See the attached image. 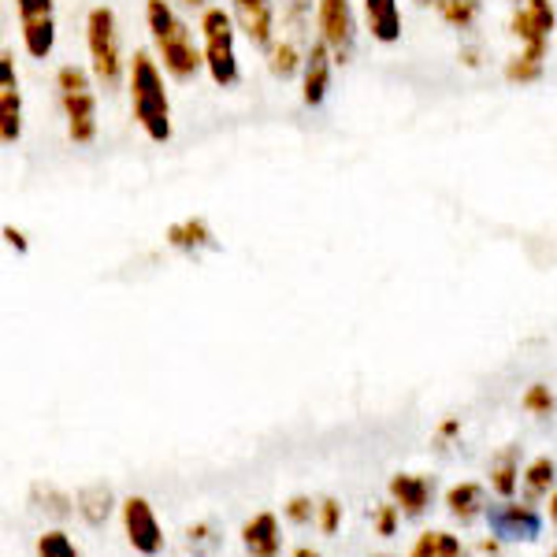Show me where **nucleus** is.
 <instances>
[{
  "label": "nucleus",
  "instance_id": "35",
  "mask_svg": "<svg viewBox=\"0 0 557 557\" xmlns=\"http://www.w3.org/2000/svg\"><path fill=\"white\" fill-rule=\"evenodd\" d=\"M420 4H431V0H420ZM435 4H438V0H435Z\"/></svg>",
  "mask_w": 557,
  "mask_h": 557
},
{
  "label": "nucleus",
  "instance_id": "8",
  "mask_svg": "<svg viewBox=\"0 0 557 557\" xmlns=\"http://www.w3.org/2000/svg\"><path fill=\"white\" fill-rule=\"evenodd\" d=\"M23 20V45L34 60H45L57 45V20H52V0H15Z\"/></svg>",
  "mask_w": 557,
  "mask_h": 557
},
{
  "label": "nucleus",
  "instance_id": "32",
  "mask_svg": "<svg viewBox=\"0 0 557 557\" xmlns=\"http://www.w3.org/2000/svg\"><path fill=\"white\" fill-rule=\"evenodd\" d=\"M294 557H320V554H317V550H309V546H301V550L294 554Z\"/></svg>",
  "mask_w": 557,
  "mask_h": 557
},
{
  "label": "nucleus",
  "instance_id": "7",
  "mask_svg": "<svg viewBox=\"0 0 557 557\" xmlns=\"http://www.w3.org/2000/svg\"><path fill=\"white\" fill-rule=\"evenodd\" d=\"M317 23H320V41L331 49L335 64H346L357 41V20L349 0H317Z\"/></svg>",
  "mask_w": 557,
  "mask_h": 557
},
{
  "label": "nucleus",
  "instance_id": "36",
  "mask_svg": "<svg viewBox=\"0 0 557 557\" xmlns=\"http://www.w3.org/2000/svg\"><path fill=\"white\" fill-rule=\"evenodd\" d=\"M550 557H557V550H554V554H550Z\"/></svg>",
  "mask_w": 557,
  "mask_h": 557
},
{
  "label": "nucleus",
  "instance_id": "26",
  "mask_svg": "<svg viewBox=\"0 0 557 557\" xmlns=\"http://www.w3.org/2000/svg\"><path fill=\"white\" fill-rule=\"evenodd\" d=\"M524 409H528V412H535V417H550V409H554V394H550V386H543V383L528 386V394H524Z\"/></svg>",
  "mask_w": 557,
  "mask_h": 557
},
{
  "label": "nucleus",
  "instance_id": "31",
  "mask_svg": "<svg viewBox=\"0 0 557 557\" xmlns=\"http://www.w3.org/2000/svg\"><path fill=\"white\" fill-rule=\"evenodd\" d=\"M4 238H8V246H15V249H20V253H26V238H23L15 227H4Z\"/></svg>",
  "mask_w": 557,
  "mask_h": 557
},
{
  "label": "nucleus",
  "instance_id": "17",
  "mask_svg": "<svg viewBox=\"0 0 557 557\" xmlns=\"http://www.w3.org/2000/svg\"><path fill=\"white\" fill-rule=\"evenodd\" d=\"M168 246H175V249H186V253H194V249H209L215 246L212 242V227L205 220H178L168 227Z\"/></svg>",
  "mask_w": 557,
  "mask_h": 557
},
{
  "label": "nucleus",
  "instance_id": "23",
  "mask_svg": "<svg viewBox=\"0 0 557 557\" xmlns=\"http://www.w3.org/2000/svg\"><path fill=\"white\" fill-rule=\"evenodd\" d=\"M494 491H498V494H506V498H509V494H513L517 491V450H506V454H502V461L498 465H494Z\"/></svg>",
  "mask_w": 557,
  "mask_h": 557
},
{
  "label": "nucleus",
  "instance_id": "22",
  "mask_svg": "<svg viewBox=\"0 0 557 557\" xmlns=\"http://www.w3.org/2000/svg\"><path fill=\"white\" fill-rule=\"evenodd\" d=\"M480 4L483 0H438V12H443V20L450 26H472V20L480 15Z\"/></svg>",
  "mask_w": 557,
  "mask_h": 557
},
{
  "label": "nucleus",
  "instance_id": "24",
  "mask_svg": "<svg viewBox=\"0 0 557 557\" xmlns=\"http://www.w3.org/2000/svg\"><path fill=\"white\" fill-rule=\"evenodd\" d=\"M38 557H78V550L64 532H45L38 543Z\"/></svg>",
  "mask_w": 557,
  "mask_h": 557
},
{
  "label": "nucleus",
  "instance_id": "6",
  "mask_svg": "<svg viewBox=\"0 0 557 557\" xmlns=\"http://www.w3.org/2000/svg\"><path fill=\"white\" fill-rule=\"evenodd\" d=\"M205 30V67H209L215 86H238V52H235V23L223 8H209L201 20Z\"/></svg>",
  "mask_w": 557,
  "mask_h": 557
},
{
  "label": "nucleus",
  "instance_id": "14",
  "mask_svg": "<svg viewBox=\"0 0 557 557\" xmlns=\"http://www.w3.org/2000/svg\"><path fill=\"white\" fill-rule=\"evenodd\" d=\"M364 20L375 41L394 45L401 38V12L398 0H364Z\"/></svg>",
  "mask_w": 557,
  "mask_h": 557
},
{
  "label": "nucleus",
  "instance_id": "9",
  "mask_svg": "<svg viewBox=\"0 0 557 557\" xmlns=\"http://www.w3.org/2000/svg\"><path fill=\"white\" fill-rule=\"evenodd\" d=\"M487 524L502 543H535L543 535V517L532 506H494L487 509Z\"/></svg>",
  "mask_w": 557,
  "mask_h": 557
},
{
  "label": "nucleus",
  "instance_id": "3",
  "mask_svg": "<svg viewBox=\"0 0 557 557\" xmlns=\"http://www.w3.org/2000/svg\"><path fill=\"white\" fill-rule=\"evenodd\" d=\"M146 20H149V34H152V41H157V52H160V60H164V67L172 71L178 83L194 78L197 71H201L205 57L194 49L190 30H186V23L172 12V4H168V0H149Z\"/></svg>",
  "mask_w": 557,
  "mask_h": 557
},
{
  "label": "nucleus",
  "instance_id": "19",
  "mask_svg": "<svg viewBox=\"0 0 557 557\" xmlns=\"http://www.w3.org/2000/svg\"><path fill=\"white\" fill-rule=\"evenodd\" d=\"M409 557H465L461 550V539L450 535V532H428L417 539Z\"/></svg>",
  "mask_w": 557,
  "mask_h": 557
},
{
  "label": "nucleus",
  "instance_id": "5",
  "mask_svg": "<svg viewBox=\"0 0 557 557\" xmlns=\"http://www.w3.org/2000/svg\"><path fill=\"white\" fill-rule=\"evenodd\" d=\"M86 45L94 60V75L104 89H115L123 78V49H120V26H115L112 8H94L86 15Z\"/></svg>",
  "mask_w": 557,
  "mask_h": 557
},
{
  "label": "nucleus",
  "instance_id": "30",
  "mask_svg": "<svg viewBox=\"0 0 557 557\" xmlns=\"http://www.w3.org/2000/svg\"><path fill=\"white\" fill-rule=\"evenodd\" d=\"M283 8L290 12V20H294V23H301V20H305V12L312 8V0H283Z\"/></svg>",
  "mask_w": 557,
  "mask_h": 557
},
{
  "label": "nucleus",
  "instance_id": "28",
  "mask_svg": "<svg viewBox=\"0 0 557 557\" xmlns=\"http://www.w3.org/2000/svg\"><path fill=\"white\" fill-rule=\"evenodd\" d=\"M286 517H290L294 524H305V520H312V502L309 498H294L290 506H286Z\"/></svg>",
  "mask_w": 557,
  "mask_h": 557
},
{
  "label": "nucleus",
  "instance_id": "1",
  "mask_svg": "<svg viewBox=\"0 0 557 557\" xmlns=\"http://www.w3.org/2000/svg\"><path fill=\"white\" fill-rule=\"evenodd\" d=\"M554 4L550 0H524V8L513 15V34L520 38V57L509 60L506 78L509 83H535L543 75V60H546V45L554 34Z\"/></svg>",
  "mask_w": 557,
  "mask_h": 557
},
{
  "label": "nucleus",
  "instance_id": "33",
  "mask_svg": "<svg viewBox=\"0 0 557 557\" xmlns=\"http://www.w3.org/2000/svg\"><path fill=\"white\" fill-rule=\"evenodd\" d=\"M550 517H554V524H557V494H554V502H550Z\"/></svg>",
  "mask_w": 557,
  "mask_h": 557
},
{
  "label": "nucleus",
  "instance_id": "21",
  "mask_svg": "<svg viewBox=\"0 0 557 557\" xmlns=\"http://www.w3.org/2000/svg\"><path fill=\"white\" fill-rule=\"evenodd\" d=\"M268 64H272V75L290 78V75H298V67H305V60L298 57V45L286 38V41H272V49H268Z\"/></svg>",
  "mask_w": 557,
  "mask_h": 557
},
{
  "label": "nucleus",
  "instance_id": "20",
  "mask_svg": "<svg viewBox=\"0 0 557 557\" xmlns=\"http://www.w3.org/2000/svg\"><path fill=\"white\" fill-rule=\"evenodd\" d=\"M78 513L86 517V524H104L108 513H112V494L108 487H86L78 494Z\"/></svg>",
  "mask_w": 557,
  "mask_h": 557
},
{
  "label": "nucleus",
  "instance_id": "34",
  "mask_svg": "<svg viewBox=\"0 0 557 557\" xmlns=\"http://www.w3.org/2000/svg\"><path fill=\"white\" fill-rule=\"evenodd\" d=\"M186 4H205V0H186Z\"/></svg>",
  "mask_w": 557,
  "mask_h": 557
},
{
  "label": "nucleus",
  "instance_id": "12",
  "mask_svg": "<svg viewBox=\"0 0 557 557\" xmlns=\"http://www.w3.org/2000/svg\"><path fill=\"white\" fill-rule=\"evenodd\" d=\"M235 20L249 41L272 49L275 41V8L272 0H235Z\"/></svg>",
  "mask_w": 557,
  "mask_h": 557
},
{
  "label": "nucleus",
  "instance_id": "4",
  "mask_svg": "<svg viewBox=\"0 0 557 557\" xmlns=\"http://www.w3.org/2000/svg\"><path fill=\"white\" fill-rule=\"evenodd\" d=\"M57 89H60V104H64V115H67L71 141H75V146H89V141L97 138V97H94V86H89V75L75 64L60 67Z\"/></svg>",
  "mask_w": 557,
  "mask_h": 557
},
{
  "label": "nucleus",
  "instance_id": "27",
  "mask_svg": "<svg viewBox=\"0 0 557 557\" xmlns=\"http://www.w3.org/2000/svg\"><path fill=\"white\" fill-rule=\"evenodd\" d=\"M338 517H343V506L335 498H323L320 502V528L323 535H335L338 532Z\"/></svg>",
  "mask_w": 557,
  "mask_h": 557
},
{
  "label": "nucleus",
  "instance_id": "16",
  "mask_svg": "<svg viewBox=\"0 0 557 557\" xmlns=\"http://www.w3.org/2000/svg\"><path fill=\"white\" fill-rule=\"evenodd\" d=\"M391 494H394V502H398V509H406L409 517H420L431 502V483L424 475H394Z\"/></svg>",
  "mask_w": 557,
  "mask_h": 557
},
{
  "label": "nucleus",
  "instance_id": "2",
  "mask_svg": "<svg viewBox=\"0 0 557 557\" xmlns=\"http://www.w3.org/2000/svg\"><path fill=\"white\" fill-rule=\"evenodd\" d=\"M131 104H134V120L141 123V131L152 141L172 138V104H168L164 75H160L157 60L149 52H134L131 60Z\"/></svg>",
  "mask_w": 557,
  "mask_h": 557
},
{
  "label": "nucleus",
  "instance_id": "10",
  "mask_svg": "<svg viewBox=\"0 0 557 557\" xmlns=\"http://www.w3.org/2000/svg\"><path fill=\"white\" fill-rule=\"evenodd\" d=\"M123 524H127V539L138 554H160L164 546V535H160V524H157V513L146 498H127L123 502Z\"/></svg>",
  "mask_w": 557,
  "mask_h": 557
},
{
  "label": "nucleus",
  "instance_id": "29",
  "mask_svg": "<svg viewBox=\"0 0 557 557\" xmlns=\"http://www.w3.org/2000/svg\"><path fill=\"white\" fill-rule=\"evenodd\" d=\"M375 524H380V535H394V524H398V506H383L375 513Z\"/></svg>",
  "mask_w": 557,
  "mask_h": 557
},
{
  "label": "nucleus",
  "instance_id": "15",
  "mask_svg": "<svg viewBox=\"0 0 557 557\" xmlns=\"http://www.w3.org/2000/svg\"><path fill=\"white\" fill-rule=\"evenodd\" d=\"M242 543L249 557H278V520L275 513H257L242 528Z\"/></svg>",
  "mask_w": 557,
  "mask_h": 557
},
{
  "label": "nucleus",
  "instance_id": "18",
  "mask_svg": "<svg viewBox=\"0 0 557 557\" xmlns=\"http://www.w3.org/2000/svg\"><path fill=\"white\" fill-rule=\"evenodd\" d=\"M446 506H450V513L461 520V524H469L483 509V487L480 483H457V487H450V494H446Z\"/></svg>",
  "mask_w": 557,
  "mask_h": 557
},
{
  "label": "nucleus",
  "instance_id": "25",
  "mask_svg": "<svg viewBox=\"0 0 557 557\" xmlns=\"http://www.w3.org/2000/svg\"><path fill=\"white\" fill-rule=\"evenodd\" d=\"M554 475H557V465L550 457H539V461H532V469H528V491L543 494L554 483Z\"/></svg>",
  "mask_w": 557,
  "mask_h": 557
},
{
  "label": "nucleus",
  "instance_id": "11",
  "mask_svg": "<svg viewBox=\"0 0 557 557\" xmlns=\"http://www.w3.org/2000/svg\"><path fill=\"white\" fill-rule=\"evenodd\" d=\"M23 134V104H20V83H15L12 52L0 57V138L4 146H15Z\"/></svg>",
  "mask_w": 557,
  "mask_h": 557
},
{
  "label": "nucleus",
  "instance_id": "13",
  "mask_svg": "<svg viewBox=\"0 0 557 557\" xmlns=\"http://www.w3.org/2000/svg\"><path fill=\"white\" fill-rule=\"evenodd\" d=\"M331 64H335V57H331L327 45H323V41L309 45V52H305V67H301V75H305L301 97H305V104H309V108L323 104V97H327V89H331Z\"/></svg>",
  "mask_w": 557,
  "mask_h": 557
}]
</instances>
